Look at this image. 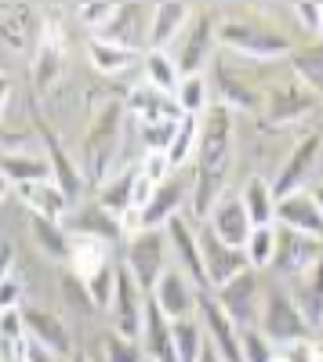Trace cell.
Segmentation results:
<instances>
[{"instance_id": "cell-1", "label": "cell", "mask_w": 323, "mask_h": 362, "mask_svg": "<svg viewBox=\"0 0 323 362\" xmlns=\"http://www.w3.org/2000/svg\"><path fill=\"white\" fill-rule=\"evenodd\" d=\"M196 177H193V210L200 218L211 214L222 199V185L232 163V116L229 105H211L200 116V141H196Z\"/></svg>"}, {"instance_id": "cell-2", "label": "cell", "mask_w": 323, "mask_h": 362, "mask_svg": "<svg viewBox=\"0 0 323 362\" xmlns=\"http://www.w3.org/2000/svg\"><path fill=\"white\" fill-rule=\"evenodd\" d=\"M258 329L269 337V344H302L312 337V326L295 305V297L280 286L261 290V308H258Z\"/></svg>"}, {"instance_id": "cell-3", "label": "cell", "mask_w": 323, "mask_h": 362, "mask_svg": "<svg viewBox=\"0 0 323 362\" xmlns=\"http://www.w3.org/2000/svg\"><path fill=\"white\" fill-rule=\"evenodd\" d=\"M167 264V235L164 228H142V232H131V243H128V272L131 279L138 283V290L149 297L164 276Z\"/></svg>"}, {"instance_id": "cell-4", "label": "cell", "mask_w": 323, "mask_h": 362, "mask_svg": "<svg viewBox=\"0 0 323 362\" xmlns=\"http://www.w3.org/2000/svg\"><path fill=\"white\" fill-rule=\"evenodd\" d=\"M196 319H200L203 334H208V341H211V348L218 351L222 362H244V351H240V326L222 312V305L215 300L211 290H200V293H196Z\"/></svg>"}, {"instance_id": "cell-5", "label": "cell", "mask_w": 323, "mask_h": 362, "mask_svg": "<svg viewBox=\"0 0 323 362\" xmlns=\"http://www.w3.org/2000/svg\"><path fill=\"white\" fill-rule=\"evenodd\" d=\"M215 300L222 305V312L237 322L240 329L258 326V308H261V283H258V272L244 268L240 276H232L229 283H222L218 290H211Z\"/></svg>"}, {"instance_id": "cell-6", "label": "cell", "mask_w": 323, "mask_h": 362, "mask_svg": "<svg viewBox=\"0 0 323 362\" xmlns=\"http://www.w3.org/2000/svg\"><path fill=\"white\" fill-rule=\"evenodd\" d=\"M116 138H120V105L109 102L84 138V167H87V177L98 181V185H106V167L116 148Z\"/></svg>"}, {"instance_id": "cell-7", "label": "cell", "mask_w": 323, "mask_h": 362, "mask_svg": "<svg viewBox=\"0 0 323 362\" xmlns=\"http://www.w3.org/2000/svg\"><path fill=\"white\" fill-rule=\"evenodd\" d=\"M218 40L229 44L232 51L251 54V58H280L290 51V40L276 29H261V25H247V22H222L218 25Z\"/></svg>"}, {"instance_id": "cell-8", "label": "cell", "mask_w": 323, "mask_h": 362, "mask_svg": "<svg viewBox=\"0 0 323 362\" xmlns=\"http://www.w3.org/2000/svg\"><path fill=\"white\" fill-rule=\"evenodd\" d=\"M145 297L142 290H138V283L131 279V272L120 264L116 268V290H113V329L120 337H128V341H135L138 334H142V319H145Z\"/></svg>"}, {"instance_id": "cell-9", "label": "cell", "mask_w": 323, "mask_h": 362, "mask_svg": "<svg viewBox=\"0 0 323 362\" xmlns=\"http://www.w3.org/2000/svg\"><path fill=\"white\" fill-rule=\"evenodd\" d=\"M22 326H26V341L40 344L58 362L73 358V337H69L66 322L58 319L55 312H47V308H22Z\"/></svg>"}, {"instance_id": "cell-10", "label": "cell", "mask_w": 323, "mask_h": 362, "mask_svg": "<svg viewBox=\"0 0 323 362\" xmlns=\"http://www.w3.org/2000/svg\"><path fill=\"white\" fill-rule=\"evenodd\" d=\"M196 239H200V257H203V276H208V286L218 290V286L229 283L232 276H240L244 268H251V264H247V254L225 247L211 228H200Z\"/></svg>"}, {"instance_id": "cell-11", "label": "cell", "mask_w": 323, "mask_h": 362, "mask_svg": "<svg viewBox=\"0 0 323 362\" xmlns=\"http://www.w3.org/2000/svg\"><path fill=\"white\" fill-rule=\"evenodd\" d=\"M323 257V243L309 235H298L290 228H276V254H273V268L283 279H298L302 272H309L316 261Z\"/></svg>"}, {"instance_id": "cell-12", "label": "cell", "mask_w": 323, "mask_h": 362, "mask_svg": "<svg viewBox=\"0 0 323 362\" xmlns=\"http://www.w3.org/2000/svg\"><path fill=\"white\" fill-rule=\"evenodd\" d=\"M186 192H189V181L178 177V174H171L164 185L153 192V199L145 203V210H138V218H135L128 228H131V232H142V228H167L171 218L182 214Z\"/></svg>"}, {"instance_id": "cell-13", "label": "cell", "mask_w": 323, "mask_h": 362, "mask_svg": "<svg viewBox=\"0 0 323 362\" xmlns=\"http://www.w3.org/2000/svg\"><path fill=\"white\" fill-rule=\"evenodd\" d=\"M276 218H280L283 228L323 243V210H319V203H316L312 192L302 189V192H290V196L276 199Z\"/></svg>"}, {"instance_id": "cell-14", "label": "cell", "mask_w": 323, "mask_h": 362, "mask_svg": "<svg viewBox=\"0 0 323 362\" xmlns=\"http://www.w3.org/2000/svg\"><path fill=\"white\" fill-rule=\"evenodd\" d=\"M208 228L222 239L225 247L244 250L254 225H251L247 210H244V199H237V196H222V199L211 206V214H208Z\"/></svg>"}, {"instance_id": "cell-15", "label": "cell", "mask_w": 323, "mask_h": 362, "mask_svg": "<svg viewBox=\"0 0 323 362\" xmlns=\"http://www.w3.org/2000/svg\"><path fill=\"white\" fill-rule=\"evenodd\" d=\"M149 300L160 308V315H164L167 322L189 319V315L196 312V293H193L189 279L182 276V272H174V268H167L164 276H160V283H157V290L149 293Z\"/></svg>"}, {"instance_id": "cell-16", "label": "cell", "mask_w": 323, "mask_h": 362, "mask_svg": "<svg viewBox=\"0 0 323 362\" xmlns=\"http://www.w3.org/2000/svg\"><path fill=\"white\" fill-rule=\"evenodd\" d=\"M316 156H319V138L316 134L302 138L295 145V153H290V160L280 167V177H276V185H273V199H283L290 192H302V185H305V177H309Z\"/></svg>"}, {"instance_id": "cell-17", "label": "cell", "mask_w": 323, "mask_h": 362, "mask_svg": "<svg viewBox=\"0 0 323 362\" xmlns=\"http://www.w3.org/2000/svg\"><path fill=\"white\" fill-rule=\"evenodd\" d=\"M142 351L153 362H178L174 351V337H171V322L160 315V308L153 300H145V319H142Z\"/></svg>"}, {"instance_id": "cell-18", "label": "cell", "mask_w": 323, "mask_h": 362, "mask_svg": "<svg viewBox=\"0 0 323 362\" xmlns=\"http://www.w3.org/2000/svg\"><path fill=\"white\" fill-rule=\"evenodd\" d=\"M131 109L138 116V124H178L182 112L174 105V95H164L157 87H135L131 90Z\"/></svg>"}, {"instance_id": "cell-19", "label": "cell", "mask_w": 323, "mask_h": 362, "mask_svg": "<svg viewBox=\"0 0 323 362\" xmlns=\"http://www.w3.org/2000/svg\"><path fill=\"white\" fill-rule=\"evenodd\" d=\"M167 239L174 243V250H178V257H182V268L193 276V283L200 286V290H208V276H203V257H200V239H196V232L189 228V221L178 214V218H171L167 221Z\"/></svg>"}, {"instance_id": "cell-20", "label": "cell", "mask_w": 323, "mask_h": 362, "mask_svg": "<svg viewBox=\"0 0 323 362\" xmlns=\"http://www.w3.org/2000/svg\"><path fill=\"white\" fill-rule=\"evenodd\" d=\"M66 261H69V276L87 283L109 264V254H106V243L95 235H69V257Z\"/></svg>"}, {"instance_id": "cell-21", "label": "cell", "mask_w": 323, "mask_h": 362, "mask_svg": "<svg viewBox=\"0 0 323 362\" xmlns=\"http://www.w3.org/2000/svg\"><path fill=\"white\" fill-rule=\"evenodd\" d=\"M186 33H189V37H186L178 58H174V66H178L182 76H200V66L208 62V47H211V22H208V15L189 18Z\"/></svg>"}, {"instance_id": "cell-22", "label": "cell", "mask_w": 323, "mask_h": 362, "mask_svg": "<svg viewBox=\"0 0 323 362\" xmlns=\"http://www.w3.org/2000/svg\"><path fill=\"white\" fill-rule=\"evenodd\" d=\"M62 73V29L58 22H47L40 33V47H37V62H33V80L37 87H51L55 76Z\"/></svg>"}, {"instance_id": "cell-23", "label": "cell", "mask_w": 323, "mask_h": 362, "mask_svg": "<svg viewBox=\"0 0 323 362\" xmlns=\"http://www.w3.org/2000/svg\"><path fill=\"white\" fill-rule=\"evenodd\" d=\"M193 11L186 4H157L149 15V51H164L189 25Z\"/></svg>"}, {"instance_id": "cell-24", "label": "cell", "mask_w": 323, "mask_h": 362, "mask_svg": "<svg viewBox=\"0 0 323 362\" xmlns=\"http://www.w3.org/2000/svg\"><path fill=\"white\" fill-rule=\"evenodd\" d=\"M290 283H295V293L290 297H295V305L309 319V326H319V315H323V257Z\"/></svg>"}, {"instance_id": "cell-25", "label": "cell", "mask_w": 323, "mask_h": 362, "mask_svg": "<svg viewBox=\"0 0 323 362\" xmlns=\"http://www.w3.org/2000/svg\"><path fill=\"white\" fill-rule=\"evenodd\" d=\"M40 138H44V145H47V163H51V181H55V185L58 189H62L66 192V199H76L80 196V189H84V181H80V170L69 163V156L62 153V145H58V138L40 124Z\"/></svg>"}, {"instance_id": "cell-26", "label": "cell", "mask_w": 323, "mask_h": 362, "mask_svg": "<svg viewBox=\"0 0 323 362\" xmlns=\"http://www.w3.org/2000/svg\"><path fill=\"white\" fill-rule=\"evenodd\" d=\"M18 196L29 203V210H33L37 218H47V221H62L66 214V192L55 185V181H37V185H18Z\"/></svg>"}, {"instance_id": "cell-27", "label": "cell", "mask_w": 323, "mask_h": 362, "mask_svg": "<svg viewBox=\"0 0 323 362\" xmlns=\"http://www.w3.org/2000/svg\"><path fill=\"white\" fill-rule=\"evenodd\" d=\"M135 177H138V167H128L120 170L113 181H106L102 192H98V206L106 214H113L116 221H128L131 214V192H135Z\"/></svg>"}, {"instance_id": "cell-28", "label": "cell", "mask_w": 323, "mask_h": 362, "mask_svg": "<svg viewBox=\"0 0 323 362\" xmlns=\"http://www.w3.org/2000/svg\"><path fill=\"white\" fill-rule=\"evenodd\" d=\"M0 174L15 181V185H37V181H51V163L44 156L0 153Z\"/></svg>"}, {"instance_id": "cell-29", "label": "cell", "mask_w": 323, "mask_h": 362, "mask_svg": "<svg viewBox=\"0 0 323 362\" xmlns=\"http://www.w3.org/2000/svg\"><path fill=\"white\" fill-rule=\"evenodd\" d=\"M69 228H73V235H95V239H102V243L124 235V221H116L113 214H106L98 203H91V206H84L80 214H73Z\"/></svg>"}, {"instance_id": "cell-30", "label": "cell", "mask_w": 323, "mask_h": 362, "mask_svg": "<svg viewBox=\"0 0 323 362\" xmlns=\"http://www.w3.org/2000/svg\"><path fill=\"white\" fill-rule=\"evenodd\" d=\"M87 54H91V66L98 73H124L128 66L138 62V47H124V44H113L102 37L87 40Z\"/></svg>"}, {"instance_id": "cell-31", "label": "cell", "mask_w": 323, "mask_h": 362, "mask_svg": "<svg viewBox=\"0 0 323 362\" xmlns=\"http://www.w3.org/2000/svg\"><path fill=\"white\" fill-rule=\"evenodd\" d=\"M244 210H247V218L254 228H266L276 221V199H273V189L266 185L261 177H251L247 181V189H244Z\"/></svg>"}, {"instance_id": "cell-32", "label": "cell", "mask_w": 323, "mask_h": 362, "mask_svg": "<svg viewBox=\"0 0 323 362\" xmlns=\"http://www.w3.org/2000/svg\"><path fill=\"white\" fill-rule=\"evenodd\" d=\"M316 102V95L305 83H290V87H276L273 98H269V116L273 119H295L302 112H309Z\"/></svg>"}, {"instance_id": "cell-33", "label": "cell", "mask_w": 323, "mask_h": 362, "mask_svg": "<svg viewBox=\"0 0 323 362\" xmlns=\"http://www.w3.org/2000/svg\"><path fill=\"white\" fill-rule=\"evenodd\" d=\"M196 141H200V116H182L178 127H174V138L167 145V163L171 170L186 167L196 156Z\"/></svg>"}, {"instance_id": "cell-34", "label": "cell", "mask_w": 323, "mask_h": 362, "mask_svg": "<svg viewBox=\"0 0 323 362\" xmlns=\"http://www.w3.org/2000/svg\"><path fill=\"white\" fill-rule=\"evenodd\" d=\"M171 337H174V351H178V362H196L200 351H203V344H208V334H203V326H200L196 315L171 322Z\"/></svg>"}, {"instance_id": "cell-35", "label": "cell", "mask_w": 323, "mask_h": 362, "mask_svg": "<svg viewBox=\"0 0 323 362\" xmlns=\"http://www.w3.org/2000/svg\"><path fill=\"white\" fill-rule=\"evenodd\" d=\"M145 76H149V87L164 90V95H174L182 83V73L174 66V58L167 51H149L145 54Z\"/></svg>"}, {"instance_id": "cell-36", "label": "cell", "mask_w": 323, "mask_h": 362, "mask_svg": "<svg viewBox=\"0 0 323 362\" xmlns=\"http://www.w3.org/2000/svg\"><path fill=\"white\" fill-rule=\"evenodd\" d=\"M174 105H178L182 116L208 112V83H203V76H182L178 90H174Z\"/></svg>"}, {"instance_id": "cell-37", "label": "cell", "mask_w": 323, "mask_h": 362, "mask_svg": "<svg viewBox=\"0 0 323 362\" xmlns=\"http://www.w3.org/2000/svg\"><path fill=\"white\" fill-rule=\"evenodd\" d=\"M295 73L302 76V83L309 90L323 95V44H312V47L295 51Z\"/></svg>"}, {"instance_id": "cell-38", "label": "cell", "mask_w": 323, "mask_h": 362, "mask_svg": "<svg viewBox=\"0 0 323 362\" xmlns=\"http://www.w3.org/2000/svg\"><path fill=\"white\" fill-rule=\"evenodd\" d=\"M244 254H247V264H251L254 272L266 268V264H273V254H276V228H273V225L251 228V239H247Z\"/></svg>"}, {"instance_id": "cell-39", "label": "cell", "mask_w": 323, "mask_h": 362, "mask_svg": "<svg viewBox=\"0 0 323 362\" xmlns=\"http://www.w3.org/2000/svg\"><path fill=\"white\" fill-rule=\"evenodd\" d=\"M33 232H37L40 250H47V254L58 257V261L69 257V235L58 228V221H47V218H37V214H33Z\"/></svg>"}, {"instance_id": "cell-40", "label": "cell", "mask_w": 323, "mask_h": 362, "mask_svg": "<svg viewBox=\"0 0 323 362\" xmlns=\"http://www.w3.org/2000/svg\"><path fill=\"white\" fill-rule=\"evenodd\" d=\"M142 348L138 341H128L120 337L116 329H109V334L102 337V362H142Z\"/></svg>"}, {"instance_id": "cell-41", "label": "cell", "mask_w": 323, "mask_h": 362, "mask_svg": "<svg viewBox=\"0 0 323 362\" xmlns=\"http://www.w3.org/2000/svg\"><path fill=\"white\" fill-rule=\"evenodd\" d=\"M240 351H244V362H273V355H276V348L269 344V337L258 326L240 329Z\"/></svg>"}, {"instance_id": "cell-42", "label": "cell", "mask_w": 323, "mask_h": 362, "mask_svg": "<svg viewBox=\"0 0 323 362\" xmlns=\"http://www.w3.org/2000/svg\"><path fill=\"white\" fill-rule=\"evenodd\" d=\"M84 286H87V297H91L95 308H109L113 305V290H116V268L106 264L98 276H91Z\"/></svg>"}, {"instance_id": "cell-43", "label": "cell", "mask_w": 323, "mask_h": 362, "mask_svg": "<svg viewBox=\"0 0 323 362\" xmlns=\"http://www.w3.org/2000/svg\"><path fill=\"white\" fill-rule=\"evenodd\" d=\"M116 11H120V4H80L76 8V18H80V25L102 33V29L116 18Z\"/></svg>"}, {"instance_id": "cell-44", "label": "cell", "mask_w": 323, "mask_h": 362, "mask_svg": "<svg viewBox=\"0 0 323 362\" xmlns=\"http://www.w3.org/2000/svg\"><path fill=\"white\" fill-rule=\"evenodd\" d=\"M138 170H142V177H145V181H153L157 189H160L164 181L174 174V170H171V163H167V153H145V160L138 163Z\"/></svg>"}, {"instance_id": "cell-45", "label": "cell", "mask_w": 323, "mask_h": 362, "mask_svg": "<svg viewBox=\"0 0 323 362\" xmlns=\"http://www.w3.org/2000/svg\"><path fill=\"white\" fill-rule=\"evenodd\" d=\"M15 308H22V279H15L8 272L4 283H0V312H15Z\"/></svg>"}, {"instance_id": "cell-46", "label": "cell", "mask_w": 323, "mask_h": 362, "mask_svg": "<svg viewBox=\"0 0 323 362\" xmlns=\"http://www.w3.org/2000/svg\"><path fill=\"white\" fill-rule=\"evenodd\" d=\"M26 326H22V308L15 312H0V341H22Z\"/></svg>"}, {"instance_id": "cell-47", "label": "cell", "mask_w": 323, "mask_h": 362, "mask_svg": "<svg viewBox=\"0 0 323 362\" xmlns=\"http://www.w3.org/2000/svg\"><path fill=\"white\" fill-rule=\"evenodd\" d=\"M295 15L302 18V25H309V33H319V25H323V4H295Z\"/></svg>"}, {"instance_id": "cell-48", "label": "cell", "mask_w": 323, "mask_h": 362, "mask_svg": "<svg viewBox=\"0 0 323 362\" xmlns=\"http://www.w3.org/2000/svg\"><path fill=\"white\" fill-rule=\"evenodd\" d=\"M26 362H58L55 355H47L40 344H33V341H26Z\"/></svg>"}, {"instance_id": "cell-49", "label": "cell", "mask_w": 323, "mask_h": 362, "mask_svg": "<svg viewBox=\"0 0 323 362\" xmlns=\"http://www.w3.org/2000/svg\"><path fill=\"white\" fill-rule=\"evenodd\" d=\"M8 272H11V247L4 243V247H0V283H4Z\"/></svg>"}, {"instance_id": "cell-50", "label": "cell", "mask_w": 323, "mask_h": 362, "mask_svg": "<svg viewBox=\"0 0 323 362\" xmlns=\"http://www.w3.org/2000/svg\"><path fill=\"white\" fill-rule=\"evenodd\" d=\"M196 362H222V358H218V351L211 348V341L203 344V351H200V358H196Z\"/></svg>"}, {"instance_id": "cell-51", "label": "cell", "mask_w": 323, "mask_h": 362, "mask_svg": "<svg viewBox=\"0 0 323 362\" xmlns=\"http://www.w3.org/2000/svg\"><path fill=\"white\" fill-rule=\"evenodd\" d=\"M8 90H11V80L0 73V112H4V102H8Z\"/></svg>"}, {"instance_id": "cell-52", "label": "cell", "mask_w": 323, "mask_h": 362, "mask_svg": "<svg viewBox=\"0 0 323 362\" xmlns=\"http://www.w3.org/2000/svg\"><path fill=\"white\" fill-rule=\"evenodd\" d=\"M8 185H11V181H8L4 174H0V199H4V196H8Z\"/></svg>"}, {"instance_id": "cell-53", "label": "cell", "mask_w": 323, "mask_h": 362, "mask_svg": "<svg viewBox=\"0 0 323 362\" xmlns=\"http://www.w3.org/2000/svg\"><path fill=\"white\" fill-rule=\"evenodd\" d=\"M273 362H290V358H287L283 351H276V355H273Z\"/></svg>"}, {"instance_id": "cell-54", "label": "cell", "mask_w": 323, "mask_h": 362, "mask_svg": "<svg viewBox=\"0 0 323 362\" xmlns=\"http://www.w3.org/2000/svg\"><path fill=\"white\" fill-rule=\"evenodd\" d=\"M312 196H316V203H319V210H323V189H316Z\"/></svg>"}, {"instance_id": "cell-55", "label": "cell", "mask_w": 323, "mask_h": 362, "mask_svg": "<svg viewBox=\"0 0 323 362\" xmlns=\"http://www.w3.org/2000/svg\"><path fill=\"white\" fill-rule=\"evenodd\" d=\"M69 362H87V355H80V351H76V355H73Z\"/></svg>"}, {"instance_id": "cell-56", "label": "cell", "mask_w": 323, "mask_h": 362, "mask_svg": "<svg viewBox=\"0 0 323 362\" xmlns=\"http://www.w3.org/2000/svg\"><path fill=\"white\" fill-rule=\"evenodd\" d=\"M319 329H323V315H319Z\"/></svg>"}, {"instance_id": "cell-57", "label": "cell", "mask_w": 323, "mask_h": 362, "mask_svg": "<svg viewBox=\"0 0 323 362\" xmlns=\"http://www.w3.org/2000/svg\"><path fill=\"white\" fill-rule=\"evenodd\" d=\"M319 37H323V25H319Z\"/></svg>"}]
</instances>
